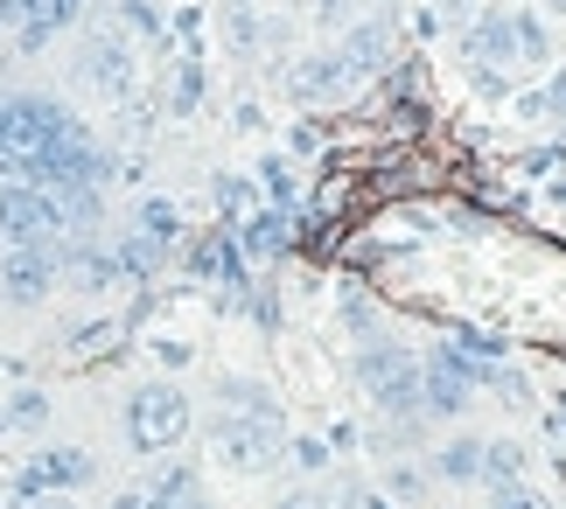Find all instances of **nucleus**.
I'll use <instances>...</instances> for the list:
<instances>
[{"label": "nucleus", "instance_id": "obj_1", "mask_svg": "<svg viewBox=\"0 0 566 509\" xmlns=\"http://www.w3.org/2000/svg\"><path fill=\"white\" fill-rule=\"evenodd\" d=\"M113 174V153L92 140L63 98L50 92H0V182H35V189H71Z\"/></svg>", "mask_w": 566, "mask_h": 509}, {"label": "nucleus", "instance_id": "obj_2", "mask_svg": "<svg viewBox=\"0 0 566 509\" xmlns=\"http://www.w3.org/2000/svg\"><path fill=\"white\" fill-rule=\"evenodd\" d=\"M210 447L224 468L238 475H266L280 454H287V426H280V405H252V412H224L210 418Z\"/></svg>", "mask_w": 566, "mask_h": 509}, {"label": "nucleus", "instance_id": "obj_3", "mask_svg": "<svg viewBox=\"0 0 566 509\" xmlns=\"http://www.w3.org/2000/svg\"><path fill=\"white\" fill-rule=\"evenodd\" d=\"M119 426H126V447H134V454L182 447V439H189V397H182V384H161V378L140 384L134 397H126Z\"/></svg>", "mask_w": 566, "mask_h": 509}, {"label": "nucleus", "instance_id": "obj_4", "mask_svg": "<svg viewBox=\"0 0 566 509\" xmlns=\"http://www.w3.org/2000/svg\"><path fill=\"white\" fill-rule=\"evenodd\" d=\"M357 378H364L371 412H385V418H412V412H420V363H412V349L371 342L357 357Z\"/></svg>", "mask_w": 566, "mask_h": 509}, {"label": "nucleus", "instance_id": "obj_5", "mask_svg": "<svg viewBox=\"0 0 566 509\" xmlns=\"http://www.w3.org/2000/svg\"><path fill=\"white\" fill-rule=\"evenodd\" d=\"M469 63L475 71H511V63H546V35H538L532 14H511V8H490L483 21L469 29Z\"/></svg>", "mask_w": 566, "mask_h": 509}, {"label": "nucleus", "instance_id": "obj_6", "mask_svg": "<svg viewBox=\"0 0 566 509\" xmlns=\"http://www.w3.org/2000/svg\"><path fill=\"white\" fill-rule=\"evenodd\" d=\"M0 245H63L56 195L35 182H0Z\"/></svg>", "mask_w": 566, "mask_h": 509}, {"label": "nucleus", "instance_id": "obj_7", "mask_svg": "<svg viewBox=\"0 0 566 509\" xmlns=\"http://www.w3.org/2000/svg\"><path fill=\"white\" fill-rule=\"evenodd\" d=\"M63 279V245H0V300L42 307Z\"/></svg>", "mask_w": 566, "mask_h": 509}, {"label": "nucleus", "instance_id": "obj_8", "mask_svg": "<svg viewBox=\"0 0 566 509\" xmlns=\"http://www.w3.org/2000/svg\"><path fill=\"white\" fill-rule=\"evenodd\" d=\"M84 481H98V454L84 447H42L29 468H21V489L14 496H71Z\"/></svg>", "mask_w": 566, "mask_h": 509}, {"label": "nucleus", "instance_id": "obj_9", "mask_svg": "<svg viewBox=\"0 0 566 509\" xmlns=\"http://www.w3.org/2000/svg\"><path fill=\"white\" fill-rule=\"evenodd\" d=\"M77 77L92 84L98 98H126V92H134V50H126L119 35H92L84 56H77Z\"/></svg>", "mask_w": 566, "mask_h": 509}, {"label": "nucleus", "instance_id": "obj_10", "mask_svg": "<svg viewBox=\"0 0 566 509\" xmlns=\"http://www.w3.org/2000/svg\"><path fill=\"white\" fill-rule=\"evenodd\" d=\"M77 8H84V0H0V14L14 21V42H21V50H42L56 29H71Z\"/></svg>", "mask_w": 566, "mask_h": 509}, {"label": "nucleus", "instance_id": "obj_11", "mask_svg": "<svg viewBox=\"0 0 566 509\" xmlns=\"http://www.w3.org/2000/svg\"><path fill=\"white\" fill-rule=\"evenodd\" d=\"M385 56H391V29H385V21H364V29H357V35H350V42L336 50V63H343V84L371 77Z\"/></svg>", "mask_w": 566, "mask_h": 509}, {"label": "nucleus", "instance_id": "obj_12", "mask_svg": "<svg viewBox=\"0 0 566 509\" xmlns=\"http://www.w3.org/2000/svg\"><path fill=\"white\" fill-rule=\"evenodd\" d=\"M63 273H71L84 294H105V286H119V258L113 252H92V237H77V245H63Z\"/></svg>", "mask_w": 566, "mask_h": 509}, {"label": "nucleus", "instance_id": "obj_13", "mask_svg": "<svg viewBox=\"0 0 566 509\" xmlns=\"http://www.w3.org/2000/svg\"><path fill=\"white\" fill-rule=\"evenodd\" d=\"M525 447L517 439H483V468H475V481H490V489H511V481H525Z\"/></svg>", "mask_w": 566, "mask_h": 509}, {"label": "nucleus", "instance_id": "obj_14", "mask_svg": "<svg viewBox=\"0 0 566 509\" xmlns=\"http://www.w3.org/2000/svg\"><path fill=\"white\" fill-rule=\"evenodd\" d=\"M336 84H343V63H336V50H329V56H308V63L294 71V98H329Z\"/></svg>", "mask_w": 566, "mask_h": 509}, {"label": "nucleus", "instance_id": "obj_15", "mask_svg": "<svg viewBox=\"0 0 566 509\" xmlns=\"http://www.w3.org/2000/svg\"><path fill=\"white\" fill-rule=\"evenodd\" d=\"M475 468H483V439H448L441 460H433L441 481H475Z\"/></svg>", "mask_w": 566, "mask_h": 509}, {"label": "nucleus", "instance_id": "obj_16", "mask_svg": "<svg viewBox=\"0 0 566 509\" xmlns=\"http://www.w3.org/2000/svg\"><path fill=\"white\" fill-rule=\"evenodd\" d=\"M50 426V397L42 391H8V433H42Z\"/></svg>", "mask_w": 566, "mask_h": 509}, {"label": "nucleus", "instance_id": "obj_17", "mask_svg": "<svg viewBox=\"0 0 566 509\" xmlns=\"http://www.w3.org/2000/svg\"><path fill=\"white\" fill-rule=\"evenodd\" d=\"M134 231H140V237H155V245H176V237H182V216L168 210V203H140Z\"/></svg>", "mask_w": 566, "mask_h": 509}, {"label": "nucleus", "instance_id": "obj_18", "mask_svg": "<svg viewBox=\"0 0 566 509\" xmlns=\"http://www.w3.org/2000/svg\"><path fill=\"white\" fill-rule=\"evenodd\" d=\"M490 509H553L538 489H525V481H511V489H490Z\"/></svg>", "mask_w": 566, "mask_h": 509}, {"label": "nucleus", "instance_id": "obj_19", "mask_svg": "<svg viewBox=\"0 0 566 509\" xmlns=\"http://www.w3.org/2000/svg\"><path fill=\"white\" fill-rule=\"evenodd\" d=\"M280 231H287V224H280V216L266 210V216H252V231H245V245H252V252H273V245H280Z\"/></svg>", "mask_w": 566, "mask_h": 509}, {"label": "nucleus", "instance_id": "obj_20", "mask_svg": "<svg viewBox=\"0 0 566 509\" xmlns=\"http://www.w3.org/2000/svg\"><path fill=\"white\" fill-rule=\"evenodd\" d=\"M113 509H161V502H155V489H126V496H113Z\"/></svg>", "mask_w": 566, "mask_h": 509}, {"label": "nucleus", "instance_id": "obj_21", "mask_svg": "<svg viewBox=\"0 0 566 509\" xmlns=\"http://www.w3.org/2000/svg\"><path fill=\"white\" fill-rule=\"evenodd\" d=\"M273 509H322L315 496H287V502H273Z\"/></svg>", "mask_w": 566, "mask_h": 509}, {"label": "nucleus", "instance_id": "obj_22", "mask_svg": "<svg viewBox=\"0 0 566 509\" xmlns=\"http://www.w3.org/2000/svg\"><path fill=\"white\" fill-rule=\"evenodd\" d=\"M553 105H559V113H566V71H559V84H553Z\"/></svg>", "mask_w": 566, "mask_h": 509}, {"label": "nucleus", "instance_id": "obj_23", "mask_svg": "<svg viewBox=\"0 0 566 509\" xmlns=\"http://www.w3.org/2000/svg\"><path fill=\"white\" fill-rule=\"evenodd\" d=\"M182 509H210V502H203V496H189V502H182Z\"/></svg>", "mask_w": 566, "mask_h": 509}, {"label": "nucleus", "instance_id": "obj_24", "mask_svg": "<svg viewBox=\"0 0 566 509\" xmlns=\"http://www.w3.org/2000/svg\"><path fill=\"white\" fill-rule=\"evenodd\" d=\"M0 433H8V397H0Z\"/></svg>", "mask_w": 566, "mask_h": 509}, {"label": "nucleus", "instance_id": "obj_25", "mask_svg": "<svg viewBox=\"0 0 566 509\" xmlns=\"http://www.w3.org/2000/svg\"><path fill=\"white\" fill-rule=\"evenodd\" d=\"M546 8H553V14H566V0H546Z\"/></svg>", "mask_w": 566, "mask_h": 509}]
</instances>
